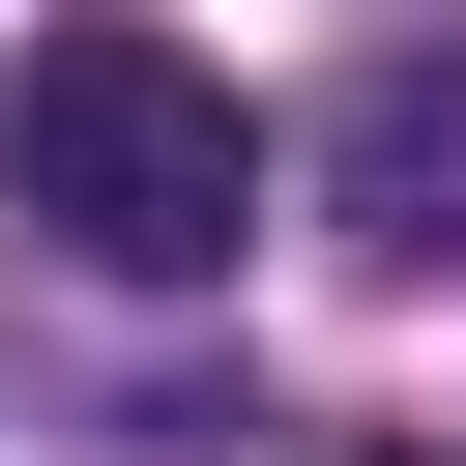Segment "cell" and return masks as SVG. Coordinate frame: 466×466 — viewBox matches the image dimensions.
<instances>
[{
	"label": "cell",
	"instance_id": "obj_1",
	"mask_svg": "<svg viewBox=\"0 0 466 466\" xmlns=\"http://www.w3.org/2000/svg\"><path fill=\"white\" fill-rule=\"evenodd\" d=\"M0 204H29L87 291H204V262L262 233V146H233V87H204L146 0H87V29H29V87H0Z\"/></svg>",
	"mask_w": 466,
	"mask_h": 466
},
{
	"label": "cell",
	"instance_id": "obj_2",
	"mask_svg": "<svg viewBox=\"0 0 466 466\" xmlns=\"http://www.w3.org/2000/svg\"><path fill=\"white\" fill-rule=\"evenodd\" d=\"M320 204H350V262H466V29H379V58H350Z\"/></svg>",
	"mask_w": 466,
	"mask_h": 466
}]
</instances>
